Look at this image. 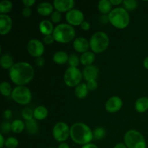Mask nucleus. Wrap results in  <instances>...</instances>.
Here are the masks:
<instances>
[{
  "mask_svg": "<svg viewBox=\"0 0 148 148\" xmlns=\"http://www.w3.org/2000/svg\"><path fill=\"white\" fill-rule=\"evenodd\" d=\"M34 73L31 64L27 62H18L10 69L9 75L14 84L18 86H24L33 79Z\"/></svg>",
  "mask_w": 148,
  "mask_h": 148,
  "instance_id": "f257e3e1",
  "label": "nucleus"
},
{
  "mask_svg": "<svg viewBox=\"0 0 148 148\" xmlns=\"http://www.w3.org/2000/svg\"><path fill=\"white\" fill-rule=\"evenodd\" d=\"M70 137L76 144L85 145L92 141L93 132L88 125L77 122L70 127Z\"/></svg>",
  "mask_w": 148,
  "mask_h": 148,
  "instance_id": "f03ea898",
  "label": "nucleus"
},
{
  "mask_svg": "<svg viewBox=\"0 0 148 148\" xmlns=\"http://www.w3.org/2000/svg\"><path fill=\"white\" fill-rule=\"evenodd\" d=\"M108 17L110 23L119 29L125 28L130 24V14L127 10L122 7H117L113 10Z\"/></svg>",
  "mask_w": 148,
  "mask_h": 148,
  "instance_id": "7ed1b4c3",
  "label": "nucleus"
},
{
  "mask_svg": "<svg viewBox=\"0 0 148 148\" xmlns=\"http://www.w3.org/2000/svg\"><path fill=\"white\" fill-rule=\"evenodd\" d=\"M52 35L56 41L61 43H67L74 40L75 30L70 25L60 24L55 27Z\"/></svg>",
  "mask_w": 148,
  "mask_h": 148,
  "instance_id": "20e7f679",
  "label": "nucleus"
},
{
  "mask_svg": "<svg viewBox=\"0 0 148 148\" xmlns=\"http://www.w3.org/2000/svg\"><path fill=\"white\" fill-rule=\"evenodd\" d=\"M109 38L106 33L98 31L94 33L90 40V48L95 53H101L108 48Z\"/></svg>",
  "mask_w": 148,
  "mask_h": 148,
  "instance_id": "39448f33",
  "label": "nucleus"
},
{
  "mask_svg": "<svg viewBox=\"0 0 148 148\" xmlns=\"http://www.w3.org/2000/svg\"><path fill=\"white\" fill-rule=\"evenodd\" d=\"M124 143L127 148H147L143 134L137 130H130L124 135Z\"/></svg>",
  "mask_w": 148,
  "mask_h": 148,
  "instance_id": "423d86ee",
  "label": "nucleus"
},
{
  "mask_svg": "<svg viewBox=\"0 0 148 148\" xmlns=\"http://www.w3.org/2000/svg\"><path fill=\"white\" fill-rule=\"evenodd\" d=\"M12 98L20 105H27L31 101L32 94L30 90L25 86H17L12 92Z\"/></svg>",
  "mask_w": 148,
  "mask_h": 148,
  "instance_id": "0eeeda50",
  "label": "nucleus"
},
{
  "mask_svg": "<svg viewBox=\"0 0 148 148\" xmlns=\"http://www.w3.org/2000/svg\"><path fill=\"white\" fill-rule=\"evenodd\" d=\"M82 75V73L79 69L77 67L69 66L64 75V81L67 86L77 87L79 84H80Z\"/></svg>",
  "mask_w": 148,
  "mask_h": 148,
  "instance_id": "6e6552de",
  "label": "nucleus"
},
{
  "mask_svg": "<svg viewBox=\"0 0 148 148\" xmlns=\"http://www.w3.org/2000/svg\"><path fill=\"white\" fill-rule=\"evenodd\" d=\"M53 136L56 141L64 143L70 136V129L66 123L59 121L53 127Z\"/></svg>",
  "mask_w": 148,
  "mask_h": 148,
  "instance_id": "1a4fd4ad",
  "label": "nucleus"
},
{
  "mask_svg": "<svg viewBox=\"0 0 148 148\" xmlns=\"http://www.w3.org/2000/svg\"><path fill=\"white\" fill-rule=\"evenodd\" d=\"M27 49L31 56L37 58L41 56L44 52V46L40 40L32 39L27 43Z\"/></svg>",
  "mask_w": 148,
  "mask_h": 148,
  "instance_id": "9d476101",
  "label": "nucleus"
},
{
  "mask_svg": "<svg viewBox=\"0 0 148 148\" xmlns=\"http://www.w3.org/2000/svg\"><path fill=\"white\" fill-rule=\"evenodd\" d=\"M66 20L70 25H81L84 22V14L80 10L73 9L66 13Z\"/></svg>",
  "mask_w": 148,
  "mask_h": 148,
  "instance_id": "9b49d317",
  "label": "nucleus"
},
{
  "mask_svg": "<svg viewBox=\"0 0 148 148\" xmlns=\"http://www.w3.org/2000/svg\"><path fill=\"white\" fill-rule=\"evenodd\" d=\"M122 105L123 102L119 97L113 96L106 101V109L109 113H116L121 109Z\"/></svg>",
  "mask_w": 148,
  "mask_h": 148,
  "instance_id": "f8f14e48",
  "label": "nucleus"
},
{
  "mask_svg": "<svg viewBox=\"0 0 148 148\" xmlns=\"http://www.w3.org/2000/svg\"><path fill=\"white\" fill-rule=\"evenodd\" d=\"M12 27V20L7 14H0V33L1 35L7 34Z\"/></svg>",
  "mask_w": 148,
  "mask_h": 148,
  "instance_id": "ddd939ff",
  "label": "nucleus"
},
{
  "mask_svg": "<svg viewBox=\"0 0 148 148\" xmlns=\"http://www.w3.org/2000/svg\"><path fill=\"white\" fill-rule=\"evenodd\" d=\"M75 5V1L73 0H55L53 1V6L56 11L69 12L72 10V7Z\"/></svg>",
  "mask_w": 148,
  "mask_h": 148,
  "instance_id": "4468645a",
  "label": "nucleus"
},
{
  "mask_svg": "<svg viewBox=\"0 0 148 148\" xmlns=\"http://www.w3.org/2000/svg\"><path fill=\"white\" fill-rule=\"evenodd\" d=\"M73 47L77 52L84 53L88 51L90 48V42L83 37L77 38L73 42Z\"/></svg>",
  "mask_w": 148,
  "mask_h": 148,
  "instance_id": "2eb2a0df",
  "label": "nucleus"
},
{
  "mask_svg": "<svg viewBox=\"0 0 148 148\" xmlns=\"http://www.w3.org/2000/svg\"><path fill=\"white\" fill-rule=\"evenodd\" d=\"M98 69L95 65H90L87 66L83 69V76L86 80H93L98 77Z\"/></svg>",
  "mask_w": 148,
  "mask_h": 148,
  "instance_id": "dca6fc26",
  "label": "nucleus"
},
{
  "mask_svg": "<svg viewBox=\"0 0 148 148\" xmlns=\"http://www.w3.org/2000/svg\"><path fill=\"white\" fill-rule=\"evenodd\" d=\"M39 30L43 35L49 36L53 34L54 28L51 22L48 20H44L39 24Z\"/></svg>",
  "mask_w": 148,
  "mask_h": 148,
  "instance_id": "f3484780",
  "label": "nucleus"
},
{
  "mask_svg": "<svg viewBox=\"0 0 148 148\" xmlns=\"http://www.w3.org/2000/svg\"><path fill=\"white\" fill-rule=\"evenodd\" d=\"M53 6L49 2H42L38 6L37 11L39 14L42 16H48L51 14L53 12Z\"/></svg>",
  "mask_w": 148,
  "mask_h": 148,
  "instance_id": "a211bd4d",
  "label": "nucleus"
},
{
  "mask_svg": "<svg viewBox=\"0 0 148 148\" xmlns=\"http://www.w3.org/2000/svg\"><path fill=\"white\" fill-rule=\"evenodd\" d=\"M135 109L139 113H145L148 110V98L141 97L135 103Z\"/></svg>",
  "mask_w": 148,
  "mask_h": 148,
  "instance_id": "6ab92c4d",
  "label": "nucleus"
},
{
  "mask_svg": "<svg viewBox=\"0 0 148 148\" xmlns=\"http://www.w3.org/2000/svg\"><path fill=\"white\" fill-rule=\"evenodd\" d=\"M0 64H1V66L6 69H10L14 64L12 56L9 53H4L1 56Z\"/></svg>",
  "mask_w": 148,
  "mask_h": 148,
  "instance_id": "aec40b11",
  "label": "nucleus"
},
{
  "mask_svg": "<svg viewBox=\"0 0 148 148\" xmlns=\"http://www.w3.org/2000/svg\"><path fill=\"white\" fill-rule=\"evenodd\" d=\"M95 61V53L93 52L87 51L82 53L80 56V62L85 66H90L92 65Z\"/></svg>",
  "mask_w": 148,
  "mask_h": 148,
  "instance_id": "412c9836",
  "label": "nucleus"
},
{
  "mask_svg": "<svg viewBox=\"0 0 148 148\" xmlns=\"http://www.w3.org/2000/svg\"><path fill=\"white\" fill-rule=\"evenodd\" d=\"M88 93V88L86 84L80 83L75 88V94L78 98L83 99Z\"/></svg>",
  "mask_w": 148,
  "mask_h": 148,
  "instance_id": "4be33fe9",
  "label": "nucleus"
},
{
  "mask_svg": "<svg viewBox=\"0 0 148 148\" xmlns=\"http://www.w3.org/2000/svg\"><path fill=\"white\" fill-rule=\"evenodd\" d=\"M53 60L58 64H64L69 60V56L64 51H58L53 55Z\"/></svg>",
  "mask_w": 148,
  "mask_h": 148,
  "instance_id": "5701e85b",
  "label": "nucleus"
},
{
  "mask_svg": "<svg viewBox=\"0 0 148 148\" xmlns=\"http://www.w3.org/2000/svg\"><path fill=\"white\" fill-rule=\"evenodd\" d=\"M33 114H34V118L36 119L43 120L47 117L48 109L45 106H38L33 111Z\"/></svg>",
  "mask_w": 148,
  "mask_h": 148,
  "instance_id": "b1692460",
  "label": "nucleus"
},
{
  "mask_svg": "<svg viewBox=\"0 0 148 148\" xmlns=\"http://www.w3.org/2000/svg\"><path fill=\"white\" fill-rule=\"evenodd\" d=\"M25 129L27 132L30 134H36L38 132V126L34 119L25 121Z\"/></svg>",
  "mask_w": 148,
  "mask_h": 148,
  "instance_id": "393cba45",
  "label": "nucleus"
},
{
  "mask_svg": "<svg viewBox=\"0 0 148 148\" xmlns=\"http://www.w3.org/2000/svg\"><path fill=\"white\" fill-rule=\"evenodd\" d=\"M111 5L112 4L108 0H101L98 3V8L102 14H108V13L109 14L111 12Z\"/></svg>",
  "mask_w": 148,
  "mask_h": 148,
  "instance_id": "a878e982",
  "label": "nucleus"
},
{
  "mask_svg": "<svg viewBox=\"0 0 148 148\" xmlns=\"http://www.w3.org/2000/svg\"><path fill=\"white\" fill-rule=\"evenodd\" d=\"M25 128V124L21 120H14L11 124L12 132H13L15 134L21 133Z\"/></svg>",
  "mask_w": 148,
  "mask_h": 148,
  "instance_id": "bb28decb",
  "label": "nucleus"
},
{
  "mask_svg": "<svg viewBox=\"0 0 148 148\" xmlns=\"http://www.w3.org/2000/svg\"><path fill=\"white\" fill-rule=\"evenodd\" d=\"M12 9V3L8 0H4L0 2V12L1 14L9 13Z\"/></svg>",
  "mask_w": 148,
  "mask_h": 148,
  "instance_id": "cd10ccee",
  "label": "nucleus"
},
{
  "mask_svg": "<svg viewBox=\"0 0 148 148\" xmlns=\"http://www.w3.org/2000/svg\"><path fill=\"white\" fill-rule=\"evenodd\" d=\"M0 91L4 96H9L12 95V87L10 84L7 82H2L0 85Z\"/></svg>",
  "mask_w": 148,
  "mask_h": 148,
  "instance_id": "c85d7f7f",
  "label": "nucleus"
},
{
  "mask_svg": "<svg viewBox=\"0 0 148 148\" xmlns=\"http://www.w3.org/2000/svg\"><path fill=\"white\" fill-rule=\"evenodd\" d=\"M123 4L126 10H134L138 6V2L135 0H125L123 1Z\"/></svg>",
  "mask_w": 148,
  "mask_h": 148,
  "instance_id": "c756f323",
  "label": "nucleus"
},
{
  "mask_svg": "<svg viewBox=\"0 0 148 148\" xmlns=\"http://www.w3.org/2000/svg\"><path fill=\"white\" fill-rule=\"evenodd\" d=\"M19 145V142L15 137H10L6 140L5 146L6 148H17Z\"/></svg>",
  "mask_w": 148,
  "mask_h": 148,
  "instance_id": "7c9ffc66",
  "label": "nucleus"
},
{
  "mask_svg": "<svg viewBox=\"0 0 148 148\" xmlns=\"http://www.w3.org/2000/svg\"><path fill=\"white\" fill-rule=\"evenodd\" d=\"M106 135V131L102 127H98L93 132V138L96 140H102Z\"/></svg>",
  "mask_w": 148,
  "mask_h": 148,
  "instance_id": "2f4dec72",
  "label": "nucleus"
},
{
  "mask_svg": "<svg viewBox=\"0 0 148 148\" xmlns=\"http://www.w3.org/2000/svg\"><path fill=\"white\" fill-rule=\"evenodd\" d=\"M22 116L25 121L33 119V117H34L33 111H32L29 108H25L22 111Z\"/></svg>",
  "mask_w": 148,
  "mask_h": 148,
  "instance_id": "473e14b6",
  "label": "nucleus"
},
{
  "mask_svg": "<svg viewBox=\"0 0 148 148\" xmlns=\"http://www.w3.org/2000/svg\"><path fill=\"white\" fill-rule=\"evenodd\" d=\"M79 62H80V59L77 56V55L72 53L69 56V60H68V63L70 65L71 67H77L79 64Z\"/></svg>",
  "mask_w": 148,
  "mask_h": 148,
  "instance_id": "72a5a7b5",
  "label": "nucleus"
},
{
  "mask_svg": "<svg viewBox=\"0 0 148 148\" xmlns=\"http://www.w3.org/2000/svg\"><path fill=\"white\" fill-rule=\"evenodd\" d=\"M11 124L10 121H3L1 124V131L4 134H8L12 130L11 129Z\"/></svg>",
  "mask_w": 148,
  "mask_h": 148,
  "instance_id": "f704fd0d",
  "label": "nucleus"
},
{
  "mask_svg": "<svg viewBox=\"0 0 148 148\" xmlns=\"http://www.w3.org/2000/svg\"><path fill=\"white\" fill-rule=\"evenodd\" d=\"M61 19H62V14H61V12L58 11L53 12L51 15V20H52L53 23H59Z\"/></svg>",
  "mask_w": 148,
  "mask_h": 148,
  "instance_id": "c9c22d12",
  "label": "nucleus"
},
{
  "mask_svg": "<svg viewBox=\"0 0 148 148\" xmlns=\"http://www.w3.org/2000/svg\"><path fill=\"white\" fill-rule=\"evenodd\" d=\"M87 86H88V90H95L98 88V82L95 79L88 81Z\"/></svg>",
  "mask_w": 148,
  "mask_h": 148,
  "instance_id": "e433bc0d",
  "label": "nucleus"
},
{
  "mask_svg": "<svg viewBox=\"0 0 148 148\" xmlns=\"http://www.w3.org/2000/svg\"><path fill=\"white\" fill-rule=\"evenodd\" d=\"M54 38H53V35H49V36H45L44 38H43V42L44 43L47 45H50L53 43L54 41Z\"/></svg>",
  "mask_w": 148,
  "mask_h": 148,
  "instance_id": "4c0bfd02",
  "label": "nucleus"
},
{
  "mask_svg": "<svg viewBox=\"0 0 148 148\" xmlns=\"http://www.w3.org/2000/svg\"><path fill=\"white\" fill-rule=\"evenodd\" d=\"M35 63H36V64L38 66H43L45 63L44 58L42 57V56L36 58V59H35Z\"/></svg>",
  "mask_w": 148,
  "mask_h": 148,
  "instance_id": "58836bf2",
  "label": "nucleus"
},
{
  "mask_svg": "<svg viewBox=\"0 0 148 148\" xmlns=\"http://www.w3.org/2000/svg\"><path fill=\"white\" fill-rule=\"evenodd\" d=\"M31 13H32V10H30V7H25L24 9L23 10V15L25 17H28L31 15Z\"/></svg>",
  "mask_w": 148,
  "mask_h": 148,
  "instance_id": "ea45409f",
  "label": "nucleus"
},
{
  "mask_svg": "<svg viewBox=\"0 0 148 148\" xmlns=\"http://www.w3.org/2000/svg\"><path fill=\"white\" fill-rule=\"evenodd\" d=\"M12 113L11 110L10 109L5 110V111H4V114H3V116H4V119L7 120L10 119L12 118Z\"/></svg>",
  "mask_w": 148,
  "mask_h": 148,
  "instance_id": "a19ab883",
  "label": "nucleus"
},
{
  "mask_svg": "<svg viewBox=\"0 0 148 148\" xmlns=\"http://www.w3.org/2000/svg\"><path fill=\"white\" fill-rule=\"evenodd\" d=\"M81 28L83 30H85V31L89 30L90 28V23H88V22L84 21L83 23L81 24Z\"/></svg>",
  "mask_w": 148,
  "mask_h": 148,
  "instance_id": "79ce46f5",
  "label": "nucleus"
},
{
  "mask_svg": "<svg viewBox=\"0 0 148 148\" xmlns=\"http://www.w3.org/2000/svg\"><path fill=\"white\" fill-rule=\"evenodd\" d=\"M23 4H25L26 7H30L33 5V4L36 3L35 0H23Z\"/></svg>",
  "mask_w": 148,
  "mask_h": 148,
  "instance_id": "37998d69",
  "label": "nucleus"
},
{
  "mask_svg": "<svg viewBox=\"0 0 148 148\" xmlns=\"http://www.w3.org/2000/svg\"><path fill=\"white\" fill-rule=\"evenodd\" d=\"M108 21H109V20H108V17H107V16L106 15H103L101 17V22L102 23H103V24H106L107 23H108Z\"/></svg>",
  "mask_w": 148,
  "mask_h": 148,
  "instance_id": "c03bdc74",
  "label": "nucleus"
},
{
  "mask_svg": "<svg viewBox=\"0 0 148 148\" xmlns=\"http://www.w3.org/2000/svg\"><path fill=\"white\" fill-rule=\"evenodd\" d=\"M5 141L4 140V137H3V134H0V147L3 148V146L5 145Z\"/></svg>",
  "mask_w": 148,
  "mask_h": 148,
  "instance_id": "a18cd8bd",
  "label": "nucleus"
},
{
  "mask_svg": "<svg viewBox=\"0 0 148 148\" xmlns=\"http://www.w3.org/2000/svg\"><path fill=\"white\" fill-rule=\"evenodd\" d=\"M110 2H111V4H113V5H119L120 4H121V3H123V1H121V0H110Z\"/></svg>",
  "mask_w": 148,
  "mask_h": 148,
  "instance_id": "49530a36",
  "label": "nucleus"
},
{
  "mask_svg": "<svg viewBox=\"0 0 148 148\" xmlns=\"http://www.w3.org/2000/svg\"><path fill=\"white\" fill-rule=\"evenodd\" d=\"M82 148H98V147L95 145L92 144V143H88V144L82 146Z\"/></svg>",
  "mask_w": 148,
  "mask_h": 148,
  "instance_id": "de8ad7c7",
  "label": "nucleus"
},
{
  "mask_svg": "<svg viewBox=\"0 0 148 148\" xmlns=\"http://www.w3.org/2000/svg\"><path fill=\"white\" fill-rule=\"evenodd\" d=\"M114 148H127L125 144H123V143H118L117 145H116L114 146Z\"/></svg>",
  "mask_w": 148,
  "mask_h": 148,
  "instance_id": "09e8293b",
  "label": "nucleus"
},
{
  "mask_svg": "<svg viewBox=\"0 0 148 148\" xmlns=\"http://www.w3.org/2000/svg\"><path fill=\"white\" fill-rule=\"evenodd\" d=\"M58 148H70V147H69V146L66 143H61L59 146H58Z\"/></svg>",
  "mask_w": 148,
  "mask_h": 148,
  "instance_id": "8fccbe9b",
  "label": "nucleus"
},
{
  "mask_svg": "<svg viewBox=\"0 0 148 148\" xmlns=\"http://www.w3.org/2000/svg\"><path fill=\"white\" fill-rule=\"evenodd\" d=\"M143 64H144V66L146 68V69H148V56L145 59L144 62H143Z\"/></svg>",
  "mask_w": 148,
  "mask_h": 148,
  "instance_id": "3c124183",
  "label": "nucleus"
},
{
  "mask_svg": "<svg viewBox=\"0 0 148 148\" xmlns=\"http://www.w3.org/2000/svg\"><path fill=\"white\" fill-rule=\"evenodd\" d=\"M49 148H53V147H49Z\"/></svg>",
  "mask_w": 148,
  "mask_h": 148,
  "instance_id": "603ef678",
  "label": "nucleus"
}]
</instances>
